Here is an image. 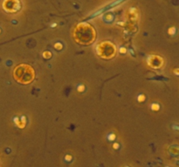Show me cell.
I'll return each instance as SVG.
<instances>
[{
    "instance_id": "cell-1",
    "label": "cell",
    "mask_w": 179,
    "mask_h": 167,
    "mask_svg": "<svg viewBox=\"0 0 179 167\" xmlns=\"http://www.w3.org/2000/svg\"><path fill=\"white\" fill-rule=\"evenodd\" d=\"M14 76H15V78L17 79L18 82H20V83H30L33 79V77H34L33 69H32L29 65H21L17 66L15 69Z\"/></svg>"
},
{
    "instance_id": "cell-2",
    "label": "cell",
    "mask_w": 179,
    "mask_h": 167,
    "mask_svg": "<svg viewBox=\"0 0 179 167\" xmlns=\"http://www.w3.org/2000/svg\"><path fill=\"white\" fill-rule=\"evenodd\" d=\"M4 9L9 12H14L20 9V3L18 0H5L4 2Z\"/></svg>"
},
{
    "instance_id": "cell-3",
    "label": "cell",
    "mask_w": 179,
    "mask_h": 167,
    "mask_svg": "<svg viewBox=\"0 0 179 167\" xmlns=\"http://www.w3.org/2000/svg\"><path fill=\"white\" fill-rule=\"evenodd\" d=\"M152 109H153L154 111H157L159 109V105L157 104H153L152 105Z\"/></svg>"
},
{
    "instance_id": "cell-4",
    "label": "cell",
    "mask_w": 179,
    "mask_h": 167,
    "mask_svg": "<svg viewBox=\"0 0 179 167\" xmlns=\"http://www.w3.org/2000/svg\"><path fill=\"white\" fill-rule=\"evenodd\" d=\"M144 99H145L144 95H140V96H139V98H138V101H139V102H142V101H143Z\"/></svg>"
}]
</instances>
